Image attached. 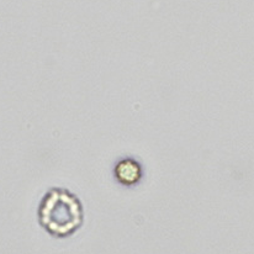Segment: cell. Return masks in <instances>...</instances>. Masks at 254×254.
<instances>
[{
    "label": "cell",
    "instance_id": "obj_1",
    "mask_svg": "<svg viewBox=\"0 0 254 254\" xmlns=\"http://www.w3.org/2000/svg\"><path fill=\"white\" fill-rule=\"evenodd\" d=\"M39 217L41 226L51 236L67 238L83 225V207L67 190L53 189L41 202Z\"/></svg>",
    "mask_w": 254,
    "mask_h": 254
},
{
    "label": "cell",
    "instance_id": "obj_2",
    "mask_svg": "<svg viewBox=\"0 0 254 254\" xmlns=\"http://www.w3.org/2000/svg\"><path fill=\"white\" fill-rule=\"evenodd\" d=\"M116 179L125 185L138 183L142 177V168L134 159H124L115 168Z\"/></svg>",
    "mask_w": 254,
    "mask_h": 254
}]
</instances>
